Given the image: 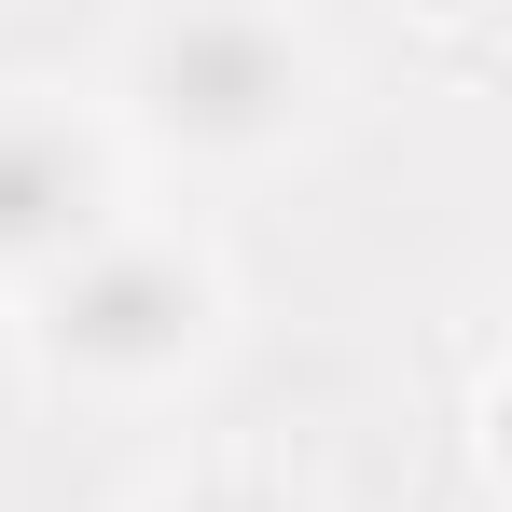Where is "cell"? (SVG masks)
<instances>
[{"label":"cell","instance_id":"obj_2","mask_svg":"<svg viewBox=\"0 0 512 512\" xmlns=\"http://www.w3.org/2000/svg\"><path fill=\"white\" fill-rule=\"evenodd\" d=\"M222 319V291H208V263L167 250V236H97L42 277V360L56 374H84V388H139V374H180L194 346Z\"/></svg>","mask_w":512,"mask_h":512},{"label":"cell","instance_id":"obj_4","mask_svg":"<svg viewBox=\"0 0 512 512\" xmlns=\"http://www.w3.org/2000/svg\"><path fill=\"white\" fill-rule=\"evenodd\" d=\"M153 512H319V499H291L277 471H194L180 499H153Z\"/></svg>","mask_w":512,"mask_h":512},{"label":"cell","instance_id":"obj_3","mask_svg":"<svg viewBox=\"0 0 512 512\" xmlns=\"http://www.w3.org/2000/svg\"><path fill=\"white\" fill-rule=\"evenodd\" d=\"M111 236V167L70 111L0 97V277H56L70 250Z\"/></svg>","mask_w":512,"mask_h":512},{"label":"cell","instance_id":"obj_1","mask_svg":"<svg viewBox=\"0 0 512 512\" xmlns=\"http://www.w3.org/2000/svg\"><path fill=\"white\" fill-rule=\"evenodd\" d=\"M125 97L180 153H277L319 97V56L263 14V0H167L125 42Z\"/></svg>","mask_w":512,"mask_h":512}]
</instances>
